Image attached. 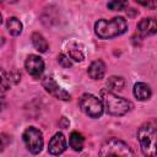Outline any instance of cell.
Segmentation results:
<instances>
[{"label":"cell","instance_id":"30bf717a","mask_svg":"<svg viewBox=\"0 0 157 157\" xmlns=\"http://www.w3.org/2000/svg\"><path fill=\"white\" fill-rule=\"evenodd\" d=\"M137 31L142 37H147L157 33V20L153 17L142 18L137 23Z\"/></svg>","mask_w":157,"mask_h":157},{"label":"cell","instance_id":"e0dca14e","mask_svg":"<svg viewBox=\"0 0 157 157\" xmlns=\"http://www.w3.org/2000/svg\"><path fill=\"white\" fill-rule=\"evenodd\" d=\"M67 50H69V56H70L71 59H74L75 61H82V60H83L85 55H83L82 49L78 47V44H76V43L70 44Z\"/></svg>","mask_w":157,"mask_h":157},{"label":"cell","instance_id":"4fadbf2b","mask_svg":"<svg viewBox=\"0 0 157 157\" xmlns=\"http://www.w3.org/2000/svg\"><path fill=\"white\" fill-rule=\"evenodd\" d=\"M31 39H32V44H33V47H34L39 53H45V52L48 50V48H49L48 42L45 40V38H44L40 33H38V32L32 33Z\"/></svg>","mask_w":157,"mask_h":157},{"label":"cell","instance_id":"ffe728a7","mask_svg":"<svg viewBox=\"0 0 157 157\" xmlns=\"http://www.w3.org/2000/svg\"><path fill=\"white\" fill-rule=\"evenodd\" d=\"M137 4L145 6V7H155V4H153V0H135Z\"/></svg>","mask_w":157,"mask_h":157},{"label":"cell","instance_id":"7c38bea8","mask_svg":"<svg viewBox=\"0 0 157 157\" xmlns=\"http://www.w3.org/2000/svg\"><path fill=\"white\" fill-rule=\"evenodd\" d=\"M152 94V91L150 88V86L147 83L144 82H137L134 86V96L139 99V101H147L150 99Z\"/></svg>","mask_w":157,"mask_h":157},{"label":"cell","instance_id":"44dd1931","mask_svg":"<svg viewBox=\"0 0 157 157\" xmlns=\"http://www.w3.org/2000/svg\"><path fill=\"white\" fill-rule=\"evenodd\" d=\"M2 1H6V2H16L17 0H2Z\"/></svg>","mask_w":157,"mask_h":157},{"label":"cell","instance_id":"8fae6325","mask_svg":"<svg viewBox=\"0 0 157 157\" xmlns=\"http://www.w3.org/2000/svg\"><path fill=\"white\" fill-rule=\"evenodd\" d=\"M88 76L93 80H101L105 74V64L102 60H94L88 66Z\"/></svg>","mask_w":157,"mask_h":157},{"label":"cell","instance_id":"9a60e30c","mask_svg":"<svg viewBox=\"0 0 157 157\" xmlns=\"http://www.w3.org/2000/svg\"><path fill=\"white\" fill-rule=\"evenodd\" d=\"M83 142H85V139L80 132H77V131L71 132L70 139H69V144L74 151H77V152L81 151L83 148Z\"/></svg>","mask_w":157,"mask_h":157},{"label":"cell","instance_id":"2e32d148","mask_svg":"<svg viewBox=\"0 0 157 157\" xmlns=\"http://www.w3.org/2000/svg\"><path fill=\"white\" fill-rule=\"evenodd\" d=\"M125 86V81L123 77L120 76H110L108 80H107V87L109 90H113V91H121Z\"/></svg>","mask_w":157,"mask_h":157},{"label":"cell","instance_id":"9c48e42d","mask_svg":"<svg viewBox=\"0 0 157 157\" xmlns=\"http://www.w3.org/2000/svg\"><path fill=\"white\" fill-rule=\"evenodd\" d=\"M65 150H66V139L64 134L56 132L48 144V152L50 155L56 156V155H61Z\"/></svg>","mask_w":157,"mask_h":157},{"label":"cell","instance_id":"3957f363","mask_svg":"<svg viewBox=\"0 0 157 157\" xmlns=\"http://www.w3.org/2000/svg\"><path fill=\"white\" fill-rule=\"evenodd\" d=\"M101 98L103 101V104H104L107 113L110 115L120 117V115L126 114L132 108V103L130 101H128L123 97H119L108 90L101 91Z\"/></svg>","mask_w":157,"mask_h":157},{"label":"cell","instance_id":"52a82bcc","mask_svg":"<svg viewBox=\"0 0 157 157\" xmlns=\"http://www.w3.org/2000/svg\"><path fill=\"white\" fill-rule=\"evenodd\" d=\"M42 85L45 88V91L48 93H50L52 96H54L55 98L61 99V101H70L71 99V96L64 88H61L52 76H45L42 80Z\"/></svg>","mask_w":157,"mask_h":157},{"label":"cell","instance_id":"d6986e66","mask_svg":"<svg viewBox=\"0 0 157 157\" xmlns=\"http://www.w3.org/2000/svg\"><path fill=\"white\" fill-rule=\"evenodd\" d=\"M58 63L63 66V67H71L72 63L69 59V56H66L65 54H59L58 55Z\"/></svg>","mask_w":157,"mask_h":157},{"label":"cell","instance_id":"5b68a950","mask_svg":"<svg viewBox=\"0 0 157 157\" xmlns=\"http://www.w3.org/2000/svg\"><path fill=\"white\" fill-rule=\"evenodd\" d=\"M99 155L101 156H123V157H128V156H132L134 152L130 150V147L121 140L118 139H109L107 140L101 150H99Z\"/></svg>","mask_w":157,"mask_h":157},{"label":"cell","instance_id":"8992f818","mask_svg":"<svg viewBox=\"0 0 157 157\" xmlns=\"http://www.w3.org/2000/svg\"><path fill=\"white\" fill-rule=\"evenodd\" d=\"M22 137H23V142H25L27 150L31 153L37 155L42 151V148H43V135H42L40 130H38L34 126H29L25 130Z\"/></svg>","mask_w":157,"mask_h":157},{"label":"cell","instance_id":"5bb4252c","mask_svg":"<svg viewBox=\"0 0 157 157\" xmlns=\"http://www.w3.org/2000/svg\"><path fill=\"white\" fill-rule=\"evenodd\" d=\"M6 27H7V31L11 36H20L21 32H22V23L21 21L17 18V17H10L7 18V22H6Z\"/></svg>","mask_w":157,"mask_h":157},{"label":"cell","instance_id":"7a4b0ae2","mask_svg":"<svg viewBox=\"0 0 157 157\" xmlns=\"http://www.w3.org/2000/svg\"><path fill=\"white\" fill-rule=\"evenodd\" d=\"M126 29H128L126 21L124 20V17H120V16L114 17L109 21L98 20L94 25V32L102 39H108V38L120 36Z\"/></svg>","mask_w":157,"mask_h":157},{"label":"cell","instance_id":"ac0fdd59","mask_svg":"<svg viewBox=\"0 0 157 157\" xmlns=\"http://www.w3.org/2000/svg\"><path fill=\"white\" fill-rule=\"evenodd\" d=\"M128 6V0H109L107 7L112 11H121Z\"/></svg>","mask_w":157,"mask_h":157},{"label":"cell","instance_id":"ba28073f","mask_svg":"<svg viewBox=\"0 0 157 157\" xmlns=\"http://www.w3.org/2000/svg\"><path fill=\"white\" fill-rule=\"evenodd\" d=\"M25 67L27 70V72L32 76V77H39L43 71H44V61L42 60L40 56L38 55H34V54H31L27 59H26V63H25Z\"/></svg>","mask_w":157,"mask_h":157},{"label":"cell","instance_id":"6da1fadb","mask_svg":"<svg viewBox=\"0 0 157 157\" xmlns=\"http://www.w3.org/2000/svg\"><path fill=\"white\" fill-rule=\"evenodd\" d=\"M137 140L145 156H157V125L145 123L137 130Z\"/></svg>","mask_w":157,"mask_h":157},{"label":"cell","instance_id":"277c9868","mask_svg":"<svg viewBox=\"0 0 157 157\" xmlns=\"http://www.w3.org/2000/svg\"><path fill=\"white\" fill-rule=\"evenodd\" d=\"M78 104H80L81 110L90 118H99L104 110L103 101L90 93L82 94Z\"/></svg>","mask_w":157,"mask_h":157}]
</instances>
